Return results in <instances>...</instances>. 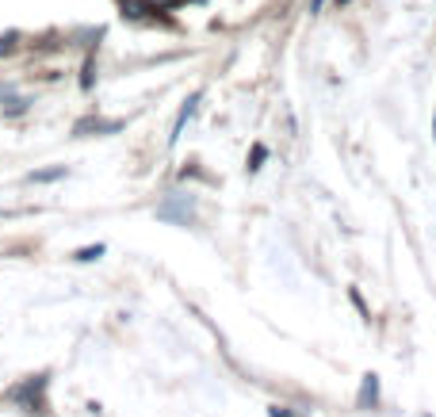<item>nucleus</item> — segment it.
<instances>
[{"label": "nucleus", "mask_w": 436, "mask_h": 417, "mask_svg": "<svg viewBox=\"0 0 436 417\" xmlns=\"http://www.w3.org/2000/svg\"><path fill=\"white\" fill-rule=\"evenodd\" d=\"M46 387H50V376H46V371H39V376L23 379L19 387H12L8 398L19 402V406H27V409H39V414H46Z\"/></svg>", "instance_id": "nucleus-1"}, {"label": "nucleus", "mask_w": 436, "mask_h": 417, "mask_svg": "<svg viewBox=\"0 0 436 417\" xmlns=\"http://www.w3.org/2000/svg\"><path fill=\"white\" fill-rule=\"evenodd\" d=\"M199 100H203V92H191V96L188 100H184V107H180V115H176V127H173V134H169V138H180V134H184V127H188V119H191V115H196L199 111Z\"/></svg>", "instance_id": "nucleus-2"}, {"label": "nucleus", "mask_w": 436, "mask_h": 417, "mask_svg": "<svg viewBox=\"0 0 436 417\" xmlns=\"http://www.w3.org/2000/svg\"><path fill=\"white\" fill-rule=\"evenodd\" d=\"M119 12H123V19H149V12H157L153 4H142V0H123V4H119Z\"/></svg>", "instance_id": "nucleus-3"}, {"label": "nucleus", "mask_w": 436, "mask_h": 417, "mask_svg": "<svg viewBox=\"0 0 436 417\" xmlns=\"http://www.w3.org/2000/svg\"><path fill=\"white\" fill-rule=\"evenodd\" d=\"M123 123H99V119H81V123L73 127V134L81 138V134H88V131H119Z\"/></svg>", "instance_id": "nucleus-4"}, {"label": "nucleus", "mask_w": 436, "mask_h": 417, "mask_svg": "<svg viewBox=\"0 0 436 417\" xmlns=\"http://www.w3.org/2000/svg\"><path fill=\"white\" fill-rule=\"evenodd\" d=\"M66 176V165H58V169H42V172H31L35 184H50V180H61Z\"/></svg>", "instance_id": "nucleus-5"}, {"label": "nucleus", "mask_w": 436, "mask_h": 417, "mask_svg": "<svg viewBox=\"0 0 436 417\" xmlns=\"http://www.w3.org/2000/svg\"><path fill=\"white\" fill-rule=\"evenodd\" d=\"M99 257H104V245H84V249H77L73 253V261L88 264V261H99Z\"/></svg>", "instance_id": "nucleus-6"}, {"label": "nucleus", "mask_w": 436, "mask_h": 417, "mask_svg": "<svg viewBox=\"0 0 436 417\" xmlns=\"http://www.w3.org/2000/svg\"><path fill=\"white\" fill-rule=\"evenodd\" d=\"M375 391H379V379L375 376H363V394H360V402H375Z\"/></svg>", "instance_id": "nucleus-7"}, {"label": "nucleus", "mask_w": 436, "mask_h": 417, "mask_svg": "<svg viewBox=\"0 0 436 417\" xmlns=\"http://www.w3.org/2000/svg\"><path fill=\"white\" fill-rule=\"evenodd\" d=\"M19 46V35L8 31V35H0V54H12V50Z\"/></svg>", "instance_id": "nucleus-8"}, {"label": "nucleus", "mask_w": 436, "mask_h": 417, "mask_svg": "<svg viewBox=\"0 0 436 417\" xmlns=\"http://www.w3.org/2000/svg\"><path fill=\"white\" fill-rule=\"evenodd\" d=\"M264 157H268V149H264V146H256V149H253V165H249V169H260V161H264Z\"/></svg>", "instance_id": "nucleus-9"}, {"label": "nucleus", "mask_w": 436, "mask_h": 417, "mask_svg": "<svg viewBox=\"0 0 436 417\" xmlns=\"http://www.w3.org/2000/svg\"><path fill=\"white\" fill-rule=\"evenodd\" d=\"M19 111H27V100H12L8 104V115H19Z\"/></svg>", "instance_id": "nucleus-10"}, {"label": "nucleus", "mask_w": 436, "mask_h": 417, "mask_svg": "<svg viewBox=\"0 0 436 417\" xmlns=\"http://www.w3.org/2000/svg\"><path fill=\"white\" fill-rule=\"evenodd\" d=\"M268 417H295V414H291L287 406H272V409H268Z\"/></svg>", "instance_id": "nucleus-11"}, {"label": "nucleus", "mask_w": 436, "mask_h": 417, "mask_svg": "<svg viewBox=\"0 0 436 417\" xmlns=\"http://www.w3.org/2000/svg\"><path fill=\"white\" fill-rule=\"evenodd\" d=\"M321 4H325V0H310V12H321Z\"/></svg>", "instance_id": "nucleus-12"}, {"label": "nucleus", "mask_w": 436, "mask_h": 417, "mask_svg": "<svg viewBox=\"0 0 436 417\" xmlns=\"http://www.w3.org/2000/svg\"><path fill=\"white\" fill-rule=\"evenodd\" d=\"M433 134H436V119H433Z\"/></svg>", "instance_id": "nucleus-13"}]
</instances>
